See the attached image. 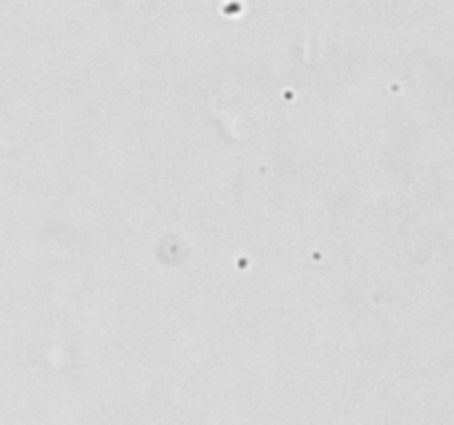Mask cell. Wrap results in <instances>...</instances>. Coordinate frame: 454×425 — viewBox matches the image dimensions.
<instances>
[]
</instances>
